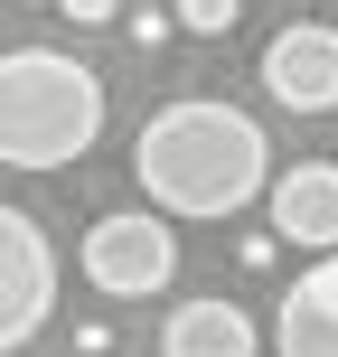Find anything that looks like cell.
I'll return each instance as SVG.
<instances>
[{"label":"cell","instance_id":"6da1fadb","mask_svg":"<svg viewBox=\"0 0 338 357\" xmlns=\"http://www.w3.org/2000/svg\"><path fill=\"white\" fill-rule=\"evenodd\" d=\"M132 178H141V197L160 216L216 226V216L272 197V142H263V123H254L245 104H226V94H178V104H160L141 123Z\"/></svg>","mask_w":338,"mask_h":357},{"label":"cell","instance_id":"7a4b0ae2","mask_svg":"<svg viewBox=\"0 0 338 357\" xmlns=\"http://www.w3.org/2000/svg\"><path fill=\"white\" fill-rule=\"evenodd\" d=\"M104 142V75L66 47H0V169H75Z\"/></svg>","mask_w":338,"mask_h":357},{"label":"cell","instance_id":"3957f363","mask_svg":"<svg viewBox=\"0 0 338 357\" xmlns=\"http://www.w3.org/2000/svg\"><path fill=\"white\" fill-rule=\"evenodd\" d=\"M75 264H85V282L104 291V301H151V291H169V273H178V235H169L160 207H113V216L85 226Z\"/></svg>","mask_w":338,"mask_h":357},{"label":"cell","instance_id":"277c9868","mask_svg":"<svg viewBox=\"0 0 338 357\" xmlns=\"http://www.w3.org/2000/svg\"><path fill=\"white\" fill-rule=\"evenodd\" d=\"M47 310H56V245L29 207L0 197V357L29 348L47 329Z\"/></svg>","mask_w":338,"mask_h":357},{"label":"cell","instance_id":"5b68a950","mask_svg":"<svg viewBox=\"0 0 338 357\" xmlns=\"http://www.w3.org/2000/svg\"><path fill=\"white\" fill-rule=\"evenodd\" d=\"M263 94L282 113H338V29L291 19L263 38Z\"/></svg>","mask_w":338,"mask_h":357},{"label":"cell","instance_id":"8992f818","mask_svg":"<svg viewBox=\"0 0 338 357\" xmlns=\"http://www.w3.org/2000/svg\"><path fill=\"white\" fill-rule=\"evenodd\" d=\"M272 245H301V254H338V160H301L272 178Z\"/></svg>","mask_w":338,"mask_h":357},{"label":"cell","instance_id":"52a82bcc","mask_svg":"<svg viewBox=\"0 0 338 357\" xmlns=\"http://www.w3.org/2000/svg\"><path fill=\"white\" fill-rule=\"evenodd\" d=\"M272 348H282V357H338V254H320V264L282 291Z\"/></svg>","mask_w":338,"mask_h":357},{"label":"cell","instance_id":"ba28073f","mask_svg":"<svg viewBox=\"0 0 338 357\" xmlns=\"http://www.w3.org/2000/svg\"><path fill=\"white\" fill-rule=\"evenodd\" d=\"M254 310H235L226 291H197L160 320V357H254Z\"/></svg>","mask_w":338,"mask_h":357},{"label":"cell","instance_id":"9c48e42d","mask_svg":"<svg viewBox=\"0 0 338 357\" xmlns=\"http://www.w3.org/2000/svg\"><path fill=\"white\" fill-rule=\"evenodd\" d=\"M169 10H178V29H188V38H226L235 19H245V0H169Z\"/></svg>","mask_w":338,"mask_h":357},{"label":"cell","instance_id":"30bf717a","mask_svg":"<svg viewBox=\"0 0 338 357\" xmlns=\"http://www.w3.org/2000/svg\"><path fill=\"white\" fill-rule=\"evenodd\" d=\"M123 29H132V47L151 56V47H169V38H178V10H169V0H141V10H132Z\"/></svg>","mask_w":338,"mask_h":357},{"label":"cell","instance_id":"8fae6325","mask_svg":"<svg viewBox=\"0 0 338 357\" xmlns=\"http://www.w3.org/2000/svg\"><path fill=\"white\" fill-rule=\"evenodd\" d=\"M56 19H75V29H104V19H123V0H56Z\"/></svg>","mask_w":338,"mask_h":357},{"label":"cell","instance_id":"7c38bea8","mask_svg":"<svg viewBox=\"0 0 338 357\" xmlns=\"http://www.w3.org/2000/svg\"><path fill=\"white\" fill-rule=\"evenodd\" d=\"M0 19H10V10H0Z\"/></svg>","mask_w":338,"mask_h":357}]
</instances>
